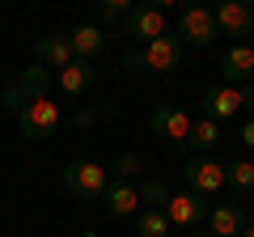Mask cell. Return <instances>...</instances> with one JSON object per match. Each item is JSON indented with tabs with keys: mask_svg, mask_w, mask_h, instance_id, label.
Listing matches in <instances>:
<instances>
[{
	"mask_svg": "<svg viewBox=\"0 0 254 237\" xmlns=\"http://www.w3.org/2000/svg\"><path fill=\"white\" fill-rule=\"evenodd\" d=\"M64 186H68L76 199H102L106 186H110L106 165H98V161H72L68 170H64Z\"/></svg>",
	"mask_w": 254,
	"mask_h": 237,
	"instance_id": "1",
	"label": "cell"
},
{
	"mask_svg": "<svg viewBox=\"0 0 254 237\" xmlns=\"http://www.w3.org/2000/svg\"><path fill=\"white\" fill-rule=\"evenodd\" d=\"M174 34L182 38V47H212V38H216L220 30H216L212 9H203V4H187V9L178 13V30H174Z\"/></svg>",
	"mask_w": 254,
	"mask_h": 237,
	"instance_id": "2",
	"label": "cell"
},
{
	"mask_svg": "<svg viewBox=\"0 0 254 237\" xmlns=\"http://www.w3.org/2000/svg\"><path fill=\"white\" fill-rule=\"evenodd\" d=\"M17 127L26 140H47L55 136V127H60V106H55L51 98H34L26 110L17 115Z\"/></svg>",
	"mask_w": 254,
	"mask_h": 237,
	"instance_id": "3",
	"label": "cell"
},
{
	"mask_svg": "<svg viewBox=\"0 0 254 237\" xmlns=\"http://www.w3.org/2000/svg\"><path fill=\"white\" fill-rule=\"evenodd\" d=\"M123 26H127V34H131V38L153 43V38L165 34V13L153 9V4H144V0H136V4L123 13Z\"/></svg>",
	"mask_w": 254,
	"mask_h": 237,
	"instance_id": "4",
	"label": "cell"
},
{
	"mask_svg": "<svg viewBox=\"0 0 254 237\" xmlns=\"http://www.w3.org/2000/svg\"><path fill=\"white\" fill-rule=\"evenodd\" d=\"M182 51H187V47H182V38L165 30L161 38L144 43L140 59H144V68H153V72H170V68H178V64H182Z\"/></svg>",
	"mask_w": 254,
	"mask_h": 237,
	"instance_id": "5",
	"label": "cell"
},
{
	"mask_svg": "<svg viewBox=\"0 0 254 237\" xmlns=\"http://www.w3.org/2000/svg\"><path fill=\"white\" fill-rule=\"evenodd\" d=\"M182 174H187V182H190L195 195H216L225 186V165H216L212 157H190L182 165Z\"/></svg>",
	"mask_w": 254,
	"mask_h": 237,
	"instance_id": "6",
	"label": "cell"
},
{
	"mask_svg": "<svg viewBox=\"0 0 254 237\" xmlns=\"http://www.w3.org/2000/svg\"><path fill=\"white\" fill-rule=\"evenodd\" d=\"M148 127H153L157 136L174 140V144L182 148V144H187V136H190V118H187V110H178V106H153Z\"/></svg>",
	"mask_w": 254,
	"mask_h": 237,
	"instance_id": "7",
	"label": "cell"
},
{
	"mask_svg": "<svg viewBox=\"0 0 254 237\" xmlns=\"http://www.w3.org/2000/svg\"><path fill=\"white\" fill-rule=\"evenodd\" d=\"M212 17H216L220 34H233V38L254 34V9H246V4H237V0H220Z\"/></svg>",
	"mask_w": 254,
	"mask_h": 237,
	"instance_id": "8",
	"label": "cell"
},
{
	"mask_svg": "<svg viewBox=\"0 0 254 237\" xmlns=\"http://www.w3.org/2000/svg\"><path fill=\"white\" fill-rule=\"evenodd\" d=\"M161 212H165V220H170V225H199V220L208 216V203H203V195L182 191V195H170Z\"/></svg>",
	"mask_w": 254,
	"mask_h": 237,
	"instance_id": "9",
	"label": "cell"
},
{
	"mask_svg": "<svg viewBox=\"0 0 254 237\" xmlns=\"http://www.w3.org/2000/svg\"><path fill=\"white\" fill-rule=\"evenodd\" d=\"M220 72H225L229 85H246V81H254V51H250L246 43L229 47L225 59H220Z\"/></svg>",
	"mask_w": 254,
	"mask_h": 237,
	"instance_id": "10",
	"label": "cell"
},
{
	"mask_svg": "<svg viewBox=\"0 0 254 237\" xmlns=\"http://www.w3.org/2000/svg\"><path fill=\"white\" fill-rule=\"evenodd\" d=\"M203 110H208V118H233L242 110V89L237 85H212L203 93Z\"/></svg>",
	"mask_w": 254,
	"mask_h": 237,
	"instance_id": "11",
	"label": "cell"
},
{
	"mask_svg": "<svg viewBox=\"0 0 254 237\" xmlns=\"http://www.w3.org/2000/svg\"><path fill=\"white\" fill-rule=\"evenodd\" d=\"M34 59L43 68H68L76 55H72V47H68V38H64V34H43L34 43Z\"/></svg>",
	"mask_w": 254,
	"mask_h": 237,
	"instance_id": "12",
	"label": "cell"
},
{
	"mask_svg": "<svg viewBox=\"0 0 254 237\" xmlns=\"http://www.w3.org/2000/svg\"><path fill=\"white\" fill-rule=\"evenodd\" d=\"M246 229L242 203H216L212 208V237H237Z\"/></svg>",
	"mask_w": 254,
	"mask_h": 237,
	"instance_id": "13",
	"label": "cell"
},
{
	"mask_svg": "<svg viewBox=\"0 0 254 237\" xmlns=\"http://www.w3.org/2000/svg\"><path fill=\"white\" fill-rule=\"evenodd\" d=\"M68 47H72V55L76 59H89V55H98L102 47H106V34H102L98 26H76V30H68Z\"/></svg>",
	"mask_w": 254,
	"mask_h": 237,
	"instance_id": "14",
	"label": "cell"
},
{
	"mask_svg": "<svg viewBox=\"0 0 254 237\" xmlns=\"http://www.w3.org/2000/svg\"><path fill=\"white\" fill-rule=\"evenodd\" d=\"M93 76H98V72H93L89 59H72L68 68H60V89L64 93H85L93 85Z\"/></svg>",
	"mask_w": 254,
	"mask_h": 237,
	"instance_id": "15",
	"label": "cell"
},
{
	"mask_svg": "<svg viewBox=\"0 0 254 237\" xmlns=\"http://www.w3.org/2000/svg\"><path fill=\"white\" fill-rule=\"evenodd\" d=\"M102 203H106L115 216H131L136 203H140V191H136V186H127V182H110L106 195H102Z\"/></svg>",
	"mask_w": 254,
	"mask_h": 237,
	"instance_id": "16",
	"label": "cell"
},
{
	"mask_svg": "<svg viewBox=\"0 0 254 237\" xmlns=\"http://www.w3.org/2000/svg\"><path fill=\"white\" fill-rule=\"evenodd\" d=\"M17 85L26 89V98L34 102V98H47V89H51V76H47L43 64H34V68H26V72L17 76Z\"/></svg>",
	"mask_w": 254,
	"mask_h": 237,
	"instance_id": "17",
	"label": "cell"
},
{
	"mask_svg": "<svg viewBox=\"0 0 254 237\" xmlns=\"http://www.w3.org/2000/svg\"><path fill=\"white\" fill-rule=\"evenodd\" d=\"M136 233H140V237H165V233H170V220H165V212L144 208V212H140V220H136Z\"/></svg>",
	"mask_w": 254,
	"mask_h": 237,
	"instance_id": "18",
	"label": "cell"
},
{
	"mask_svg": "<svg viewBox=\"0 0 254 237\" xmlns=\"http://www.w3.org/2000/svg\"><path fill=\"white\" fill-rule=\"evenodd\" d=\"M216 140H220V131H216V123H212V118L190 123V136H187L190 148H216Z\"/></svg>",
	"mask_w": 254,
	"mask_h": 237,
	"instance_id": "19",
	"label": "cell"
},
{
	"mask_svg": "<svg viewBox=\"0 0 254 237\" xmlns=\"http://www.w3.org/2000/svg\"><path fill=\"white\" fill-rule=\"evenodd\" d=\"M225 182H233L237 191H254V165L250 161H233V165H225Z\"/></svg>",
	"mask_w": 254,
	"mask_h": 237,
	"instance_id": "20",
	"label": "cell"
},
{
	"mask_svg": "<svg viewBox=\"0 0 254 237\" xmlns=\"http://www.w3.org/2000/svg\"><path fill=\"white\" fill-rule=\"evenodd\" d=\"M0 106H4V110H13V115H21V110H26V106H30V98H26V89H21V85H17V81H13V85H9V89L0 93Z\"/></svg>",
	"mask_w": 254,
	"mask_h": 237,
	"instance_id": "21",
	"label": "cell"
},
{
	"mask_svg": "<svg viewBox=\"0 0 254 237\" xmlns=\"http://www.w3.org/2000/svg\"><path fill=\"white\" fill-rule=\"evenodd\" d=\"M165 199H170V191H165L161 182H144V186H140V203H148V208L161 212V208H165Z\"/></svg>",
	"mask_w": 254,
	"mask_h": 237,
	"instance_id": "22",
	"label": "cell"
},
{
	"mask_svg": "<svg viewBox=\"0 0 254 237\" xmlns=\"http://www.w3.org/2000/svg\"><path fill=\"white\" fill-rule=\"evenodd\" d=\"M131 4H136V0H98V13H102V21H119Z\"/></svg>",
	"mask_w": 254,
	"mask_h": 237,
	"instance_id": "23",
	"label": "cell"
},
{
	"mask_svg": "<svg viewBox=\"0 0 254 237\" xmlns=\"http://www.w3.org/2000/svg\"><path fill=\"white\" fill-rule=\"evenodd\" d=\"M110 170H115V174H119V178H131V174H136V170H140V157H119V161H115V165H110Z\"/></svg>",
	"mask_w": 254,
	"mask_h": 237,
	"instance_id": "24",
	"label": "cell"
},
{
	"mask_svg": "<svg viewBox=\"0 0 254 237\" xmlns=\"http://www.w3.org/2000/svg\"><path fill=\"white\" fill-rule=\"evenodd\" d=\"M242 106H246V110H254V81H246V85H242Z\"/></svg>",
	"mask_w": 254,
	"mask_h": 237,
	"instance_id": "25",
	"label": "cell"
},
{
	"mask_svg": "<svg viewBox=\"0 0 254 237\" xmlns=\"http://www.w3.org/2000/svg\"><path fill=\"white\" fill-rule=\"evenodd\" d=\"M127 68H131V72H140V68H144V59H140V51H131V55H127Z\"/></svg>",
	"mask_w": 254,
	"mask_h": 237,
	"instance_id": "26",
	"label": "cell"
},
{
	"mask_svg": "<svg viewBox=\"0 0 254 237\" xmlns=\"http://www.w3.org/2000/svg\"><path fill=\"white\" fill-rule=\"evenodd\" d=\"M242 140H246V144L254 148V123H246V127H242Z\"/></svg>",
	"mask_w": 254,
	"mask_h": 237,
	"instance_id": "27",
	"label": "cell"
},
{
	"mask_svg": "<svg viewBox=\"0 0 254 237\" xmlns=\"http://www.w3.org/2000/svg\"><path fill=\"white\" fill-rule=\"evenodd\" d=\"M144 4H153V9H170V4H178V0H144Z\"/></svg>",
	"mask_w": 254,
	"mask_h": 237,
	"instance_id": "28",
	"label": "cell"
},
{
	"mask_svg": "<svg viewBox=\"0 0 254 237\" xmlns=\"http://www.w3.org/2000/svg\"><path fill=\"white\" fill-rule=\"evenodd\" d=\"M237 237H254V220H250V225H246V229H242V233H237Z\"/></svg>",
	"mask_w": 254,
	"mask_h": 237,
	"instance_id": "29",
	"label": "cell"
},
{
	"mask_svg": "<svg viewBox=\"0 0 254 237\" xmlns=\"http://www.w3.org/2000/svg\"><path fill=\"white\" fill-rule=\"evenodd\" d=\"M237 4H246V9H254V0H237Z\"/></svg>",
	"mask_w": 254,
	"mask_h": 237,
	"instance_id": "30",
	"label": "cell"
},
{
	"mask_svg": "<svg viewBox=\"0 0 254 237\" xmlns=\"http://www.w3.org/2000/svg\"><path fill=\"white\" fill-rule=\"evenodd\" d=\"M85 237H98V233H85Z\"/></svg>",
	"mask_w": 254,
	"mask_h": 237,
	"instance_id": "31",
	"label": "cell"
},
{
	"mask_svg": "<svg viewBox=\"0 0 254 237\" xmlns=\"http://www.w3.org/2000/svg\"><path fill=\"white\" fill-rule=\"evenodd\" d=\"M199 237H212V233H199Z\"/></svg>",
	"mask_w": 254,
	"mask_h": 237,
	"instance_id": "32",
	"label": "cell"
}]
</instances>
